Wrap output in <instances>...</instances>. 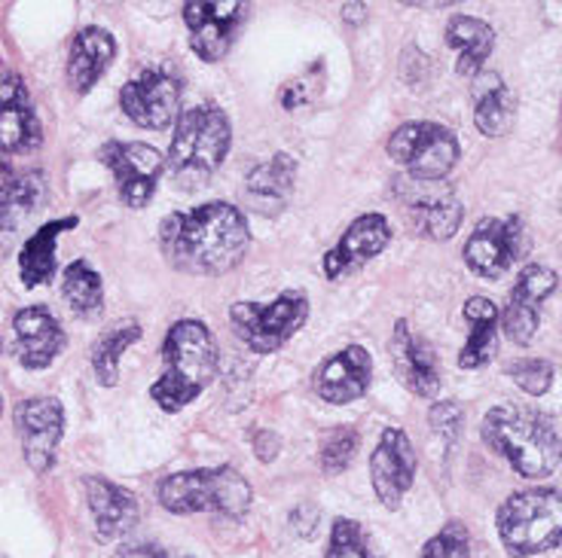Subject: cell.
I'll use <instances>...</instances> for the list:
<instances>
[{
	"mask_svg": "<svg viewBox=\"0 0 562 558\" xmlns=\"http://www.w3.org/2000/svg\"><path fill=\"white\" fill-rule=\"evenodd\" d=\"M342 19H346V25H351V29H355V25H364V22H367V3H361V0H358V3H346V10H342Z\"/></svg>",
	"mask_w": 562,
	"mask_h": 558,
	"instance_id": "40",
	"label": "cell"
},
{
	"mask_svg": "<svg viewBox=\"0 0 562 558\" xmlns=\"http://www.w3.org/2000/svg\"><path fill=\"white\" fill-rule=\"evenodd\" d=\"M404 7H450V0H401Z\"/></svg>",
	"mask_w": 562,
	"mask_h": 558,
	"instance_id": "42",
	"label": "cell"
},
{
	"mask_svg": "<svg viewBox=\"0 0 562 558\" xmlns=\"http://www.w3.org/2000/svg\"><path fill=\"white\" fill-rule=\"evenodd\" d=\"M43 140L41 119L31 111L29 89L22 77L0 73V150L3 153H31Z\"/></svg>",
	"mask_w": 562,
	"mask_h": 558,
	"instance_id": "19",
	"label": "cell"
},
{
	"mask_svg": "<svg viewBox=\"0 0 562 558\" xmlns=\"http://www.w3.org/2000/svg\"><path fill=\"white\" fill-rule=\"evenodd\" d=\"M80 224L77 217H61V220H49L43 224L34 236L22 244L19 253V278L25 287H41L56 275V244L61 232H68Z\"/></svg>",
	"mask_w": 562,
	"mask_h": 558,
	"instance_id": "27",
	"label": "cell"
},
{
	"mask_svg": "<svg viewBox=\"0 0 562 558\" xmlns=\"http://www.w3.org/2000/svg\"><path fill=\"white\" fill-rule=\"evenodd\" d=\"M318 89H322V65H315L312 73H303V77L281 86L279 104L284 111H300V107L312 104V99L318 95Z\"/></svg>",
	"mask_w": 562,
	"mask_h": 558,
	"instance_id": "36",
	"label": "cell"
},
{
	"mask_svg": "<svg viewBox=\"0 0 562 558\" xmlns=\"http://www.w3.org/2000/svg\"><path fill=\"white\" fill-rule=\"evenodd\" d=\"M46 196V181L41 171H29L13 183L10 193L0 196V260L10 257V251L19 241V232L29 220L31 214L37 210V205Z\"/></svg>",
	"mask_w": 562,
	"mask_h": 558,
	"instance_id": "26",
	"label": "cell"
},
{
	"mask_svg": "<svg viewBox=\"0 0 562 558\" xmlns=\"http://www.w3.org/2000/svg\"><path fill=\"white\" fill-rule=\"evenodd\" d=\"M447 43L459 53L456 73L459 77H477L483 65L490 61L495 49V31L474 15H452L447 22Z\"/></svg>",
	"mask_w": 562,
	"mask_h": 558,
	"instance_id": "28",
	"label": "cell"
},
{
	"mask_svg": "<svg viewBox=\"0 0 562 558\" xmlns=\"http://www.w3.org/2000/svg\"><path fill=\"white\" fill-rule=\"evenodd\" d=\"M83 491L99 540L113 544V540L126 537L128 531L138 525L140 510L132 491L113 486L111 479H104V476H86Z\"/></svg>",
	"mask_w": 562,
	"mask_h": 558,
	"instance_id": "22",
	"label": "cell"
},
{
	"mask_svg": "<svg viewBox=\"0 0 562 558\" xmlns=\"http://www.w3.org/2000/svg\"><path fill=\"white\" fill-rule=\"evenodd\" d=\"M251 244L248 220L229 202L175 210L159 224V251L183 275L217 278L233 272Z\"/></svg>",
	"mask_w": 562,
	"mask_h": 558,
	"instance_id": "1",
	"label": "cell"
},
{
	"mask_svg": "<svg viewBox=\"0 0 562 558\" xmlns=\"http://www.w3.org/2000/svg\"><path fill=\"white\" fill-rule=\"evenodd\" d=\"M254 448H257V458H260V460H272L276 455H279L281 443H279V436H276V433L263 431V433H257V440H254Z\"/></svg>",
	"mask_w": 562,
	"mask_h": 558,
	"instance_id": "39",
	"label": "cell"
},
{
	"mask_svg": "<svg viewBox=\"0 0 562 558\" xmlns=\"http://www.w3.org/2000/svg\"><path fill=\"white\" fill-rule=\"evenodd\" d=\"M162 376L156 378L150 397L162 412H181L196 397L209 391L211 382L217 378L221 351L214 335L202 321L171 323L162 342Z\"/></svg>",
	"mask_w": 562,
	"mask_h": 558,
	"instance_id": "3",
	"label": "cell"
},
{
	"mask_svg": "<svg viewBox=\"0 0 562 558\" xmlns=\"http://www.w3.org/2000/svg\"><path fill=\"white\" fill-rule=\"evenodd\" d=\"M450 3H456V0H450Z\"/></svg>",
	"mask_w": 562,
	"mask_h": 558,
	"instance_id": "44",
	"label": "cell"
},
{
	"mask_svg": "<svg viewBox=\"0 0 562 558\" xmlns=\"http://www.w3.org/2000/svg\"><path fill=\"white\" fill-rule=\"evenodd\" d=\"M392 198L404 224L428 241H450L464 220L456 186L447 181H422L407 174L392 183Z\"/></svg>",
	"mask_w": 562,
	"mask_h": 558,
	"instance_id": "8",
	"label": "cell"
},
{
	"mask_svg": "<svg viewBox=\"0 0 562 558\" xmlns=\"http://www.w3.org/2000/svg\"><path fill=\"white\" fill-rule=\"evenodd\" d=\"M159 503L178 513H214V516L241 519L251 506V486L236 467H205V470H187L171 474L156 489Z\"/></svg>",
	"mask_w": 562,
	"mask_h": 558,
	"instance_id": "5",
	"label": "cell"
},
{
	"mask_svg": "<svg viewBox=\"0 0 562 558\" xmlns=\"http://www.w3.org/2000/svg\"><path fill=\"white\" fill-rule=\"evenodd\" d=\"M116 56V43L104 29H83L74 37L68 56V83L74 92L86 95L104 77Z\"/></svg>",
	"mask_w": 562,
	"mask_h": 558,
	"instance_id": "24",
	"label": "cell"
},
{
	"mask_svg": "<svg viewBox=\"0 0 562 558\" xmlns=\"http://www.w3.org/2000/svg\"><path fill=\"white\" fill-rule=\"evenodd\" d=\"M233 147V126L229 116L214 104L187 107L175 123L169 147L171 181L181 190H199L211 181V174L224 166Z\"/></svg>",
	"mask_w": 562,
	"mask_h": 558,
	"instance_id": "4",
	"label": "cell"
},
{
	"mask_svg": "<svg viewBox=\"0 0 562 558\" xmlns=\"http://www.w3.org/2000/svg\"><path fill=\"white\" fill-rule=\"evenodd\" d=\"M532 248L529 229L522 224L520 214H510L505 220L486 217L480 220L477 229L464 241V265L477 275V278L498 281L505 278L507 269L520 263L522 257Z\"/></svg>",
	"mask_w": 562,
	"mask_h": 558,
	"instance_id": "10",
	"label": "cell"
},
{
	"mask_svg": "<svg viewBox=\"0 0 562 558\" xmlns=\"http://www.w3.org/2000/svg\"><path fill=\"white\" fill-rule=\"evenodd\" d=\"M505 373L507 378H510L522 394H529V397H544V394L553 388V378H557L553 363L544 361V357H520V361H510L505 366Z\"/></svg>",
	"mask_w": 562,
	"mask_h": 558,
	"instance_id": "33",
	"label": "cell"
},
{
	"mask_svg": "<svg viewBox=\"0 0 562 558\" xmlns=\"http://www.w3.org/2000/svg\"><path fill=\"white\" fill-rule=\"evenodd\" d=\"M480 436L522 479H544L562 464V424L541 409L492 406L480 424Z\"/></svg>",
	"mask_w": 562,
	"mask_h": 558,
	"instance_id": "2",
	"label": "cell"
},
{
	"mask_svg": "<svg viewBox=\"0 0 562 558\" xmlns=\"http://www.w3.org/2000/svg\"><path fill=\"white\" fill-rule=\"evenodd\" d=\"M0 412H3V403H0Z\"/></svg>",
	"mask_w": 562,
	"mask_h": 558,
	"instance_id": "43",
	"label": "cell"
},
{
	"mask_svg": "<svg viewBox=\"0 0 562 558\" xmlns=\"http://www.w3.org/2000/svg\"><path fill=\"white\" fill-rule=\"evenodd\" d=\"M248 19V0H187L183 25L190 46L202 61H224Z\"/></svg>",
	"mask_w": 562,
	"mask_h": 558,
	"instance_id": "11",
	"label": "cell"
},
{
	"mask_svg": "<svg viewBox=\"0 0 562 558\" xmlns=\"http://www.w3.org/2000/svg\"><path fill=\"white\" fill-rule=\"evenodd\" d=\"M517 101L498 73H477L474 86V126L486 138H502L514 123Z\"/></svg>",
	"mask_w": 562,
	"mask_h": 558,
	"instance_id": "29",
	"label": "cell"
},
{
	"mask_svg": "<svg viewBox=\"0 0 562 558\" xmlns=\"http://www.w3.org/2000/svg\"><path fill=\"white\" fill-rule=\"evenodd\" d=\"M140 339V323L138 321H120L108 327L104 333L99 335V342L92 345V373L99 378L104 388H113L120 382V361L135 342Z\"/></svg>",
	"mask_w": 562,
	"mask_h": 558,
	"instance_id": "30",
	"label": "cell"
},
{
	"mask_svg": "<svg viewBox=\"0 0 562 558\" xmlns=\"http://www.w3.org/2000/svg\"><path fill=\"white\" fill-rule=\"evenodd\" d=\"M296 183V162L288 153H276L269 162L257 166L245 181V198L257 214L276 217L288 208V202L294 196Z\"/></svg>",
	"mask_w": 562,
	"mask_h": 558,
	"instance_id": "23",
	"label": "cell"
},
{
	"mask_svg": "<svg viewBox=\"0 0 562 558\" xmlns=\"http://www.w3.org/2000/svg\"><path fill=\"white\" fill-rule=\"evenodd\" d=\"M113 558H187V556L175 553V549H162V546H154V544H132V546H123V549H120Z\"/></svg>",
	"mask_w": 562,
	"mask_h": 558,
	"instance_id": "38",
	"label": "cell"
},
{
	"mask_svg": "<svg viewBox=\"0 0 562 558\" xmlns=\"http://www.w3.org/2000/svg\"><path fill=\"white\" fill-rule=\"evenodd\" d=\"M462 421H464V412L462 406L452 403H435L431 406V412H428V424H431V431L443 440V446L450 448L456 440H459V433H462Z\"/></svg>",
	"mask_w": 562,
	"mask_h": 558,
	"instance_id": "37",
	"label": "cell"
},
{
	"mask_svg": "<svg viewBox=\"0 0 562 558\" xmlns=\"http://www.w3.org/2000/svg\"><path fill=\"white\" fill-rule=\"evenodd\" d=\"M389 351H392V366L397 382L422 400H435L440 394V369H437L435 351L413 335L407 321L394 323Z\"/></svg>",
	"mask_w": 562,
	"mask_h": 558,
	"instance_id": "20",
	"label": "cell"
},
{
	"mask_svg": "<svg viewBox=\"0 0 562 558\" xmlns=\"http://www.w3.org/2000/svg\"><path fill=\"white\" fill-rule=\"evenodd\" d=\"M416 479V448L401 428H385L370 455V482L385 510H397Z\"/></svg>",
	"mask_w": 562,
	"mask_h": 558,
	"instance_id": "16",
	"label": "cell"
},
{
	"mask_svg": "<svg viewBox=\"0 0 562 558\" xmlns=\"http://www.w3.org/2000/svg\"><path fill=\"white\" fill-rule=\"evenodd\" d=\"M120 104L135 126L162 132L181 116V80L171 70H144L123 86Z\"/></svg>",
	"mask_w": 562,
	"mask_h": 558,
	"instance_id": "13",
	"label": "cell"
},
{
	"mask_svg": "<svg viewBox=\"0 0 562 558\" xmlns=\"http://www.w3.org/2000/svg\"><path fill=\"white\" fill-rule=\"evenodd\" d=\"M15 428L22 455L34 474H46L56 464V448L65 433V409L56 397H31L15 409Z\"/></svg>",
	"mask_w": 562,
	"mask_h": 558,
	"instance_id": "15",
	"label": "cell"
},
{
	"mask_svg": "<svg viewBox=\"0 0 562 558\" xmlns=\"http://www.w3.org/2000/svg\"><path fill=\"white\" fill-rule=\"evenodd\" d=\"M0 349H3V345H0Z\"/></svg>",
	"mask_w": 562,
	"mask_h": 558,
	"instance_id": "45",
	"label": "cell"
},
{
	"mask_svg": "<svg viewBox=\"0 0 562 558\" xmlns=\"http://www.w3.org/2000/svg\"><path fill=\"white\" fill-rule=\"evenodd\" d=\"M15 354L25 369H46L68 345V335L61 330L53 311L43 306H29L15 311L13 318Z\"/></svg>",
	"mask_w": 562,
	"mask_h": 558,
	"instance_id": "21",
	"label": "cell"
},
{
	"mask_svg": "<svg viewBox=\"0 0 562 558\" xmlns=\"http://www.w3.org/2000/svg\"><path fill=\"white\" fill-rule=\"evenodd\" d=\"M15 181H19V174L10 168V162H3V159H0V196H3V193H10Z\"/></svg>",
	"mask_w": 562,
	"mask_h": 558,
	"instance_id": "41",
	"label": "cell"
},
{
	"mask_svg": "<svg viewBox=\"0 0 562 558\" xmlns=\"http://www.w3.org/2000/svg\"><path fill=\"white\" fill-rule=\"evenodd\" d=\"M459 153L462 147L456 132L440 123H407L394 128L389 138V156L394 166L422 181H447V174L459 162Z\"/></svg>",
	"mask_w": 562,
	"mask_h": 558,
	"instance_id": "9",
	"label": "cell"
},
{
	"mask_svg": "<svg viewBox=\"0 0 562 558\" xmlns=\"http://www.w3.org/2000/svg\"><path fill=\"white\" fill-rule=\"evenodd\" d=\"M61 296L68 308L83 318V321H92L104 311V284H101V275L86 263V260H74V263L65 269L61 275Z\"/></svg>",
	"mask_w": 562,
	"mask_h": 558,
	"instance_id": "31",
	"label": "cell"
},
{
	"mask_svg": "<svg viewBox=\"0 0 562 558\" xmlns=\"http://www.w3.org/2000/svg\"><path fill=\"white\" fill-rule=\"evenodd\" d=\"M310 321V299L300 291L276 296L272 303H236L229 308L233 333L251 354H276Z\"/></svg>",
	"mask_w": 562,
	"mask_h": 558,
	"instance_id": "7",
	"label": "cell"
},
{
	"mask_svg": "<svg viewBox=\"0 0 562 558\" xmlns=\"http://www.w3.org/2000/svg\"><path fill=\"white\" fill-rule=\"evenodd\" d=\"M498 537L514 558H532L562 544V491L529 489L498 506Z\"/></svg>",
	"mask_w": 562,
	"mask_h": 558,
	"instance_id": "6",
	"label": "cell"
},
{
	"mask_svg": "<svg viewBox=\"0 0 562 558\" xmlns=\"http://www.w3.org/2000/svg\"><path fill=\"white\" fill-rule=\"evenodd\" d=\"M389 244H392V224H389V217H382L376 210L361 214L342 232L337 248H330V251L324 253V275H327V281L342 278V275H349L351 269H358V265L370 263L373 257H380Z\"/></svg>",
	"mask_w": 562,
	"mask_h": 558,
	"instance_id": "17",
	"label": "cell"
},
{
	"mask_svg": "<svg viewBox=\"0 0 562 558\" xmlns=\"http://www.w3.org/2000/svg\"><path fill=\"white\" fill-rule=\"evenodd\" d=\"M422 558H471V534L462 522H447L422 546Z\"/></svg>",
	"mask_w": 562,
	"mask_h": 558,
	"instance_id": "35",
	"label": "cell"
},
{
	"mask_svg": "<svg viewBox=\"0 0 562 558\" xmlns=\"http://www.w3.org/2000/svg\"><path fill=\"white\" fill-rule=\"evenodd\" d=\"M324 558H376L370 553L364 531L351 519H337L330 528V544H327V556Z\"/></svg>",
	"mask_w": 562,
	"mask_h": 558,
	"instance_id": "34",
	"label": "cell"
},
{
	"mask_svg": "<svg viewBox=\"0 0 562 558\" xmlns=\"http://www.w3.org/2000/svg\"><path fill=\"white\" fill-rule=\"evenodd\" d=\"M370 376H373V357L364 345H349L334 357L315 369L312 376V388L322 397L324 403L346 406L361 400L370 388Z\"/></svg>",
	"mask_w": 562,
	"mask_h": 558,
	"instance_id": "18",
	"label": "cell"
},
{
	"mask_svg": "<svg viewBox=\"0 0 562 558\" xmlns=\"http://www.w3.org/2000/svg\"><path fill=\"white\" fill-rule=\"evenodd\" d=\"M557 284H560V278L548 265H522L520 278L510 287L505 311H502V330L514 345L526 349L532 342L535 333H538V323H541V303L557 291Z\"/></svg>",
	"mask_w": 562,
	"mask_h": 558,
	"instance_id": "14",
	"label": "cell"
},
{
	"mask_svg": "<svg viewBox=\"0 0 562 558\" xmlns=\"http://www.w3.org/2000/svg\"><path fill=\"white\" fill-rule=\"evenodd\" d=\"M99 159L113 174L120 198L128 208H147V202L154 198L156 183L162 178L166 159L150 144L138 140H111L101 147Z\"/></svg>",
	"mask_w": 562,
	"mask_h": 558,
	"instance_id": "12",
	"label": "cell"
},
{
	"mask_svg": "<svg viewBox=\"0 0 562 558\" xmlns=\"http://www.w3.org/2000/svg\"><path fill=\"white\" fill-rule=\"evenodd\" d=\"M464 321L471 327L468 342L459 354L462 369H483L498 351V330H502V311L486 296H471L464 303Z\"/></svg>",
	"mask_w": 562,
	"mask_h": 558,
	"instance_id": "25",
	"label": "cell"
},
{
	"mask_svg": "<svg viewBox=\"0 0 562 558\" xmlns=\"http://www.w3.org/2000/svg\"><path fill=\"white\" fill-rule=\"evenodd\" d=\"M358 446H361V433L349 428V424H339L330 433H324L322 448H318V460H322L324 474L339 476L342 470H349Z\"/></svg>",
	"mask_w": 562,
	"mask_h": 558,
	"instance_id": "32",
	"label": "cell"
}]
</instances>
